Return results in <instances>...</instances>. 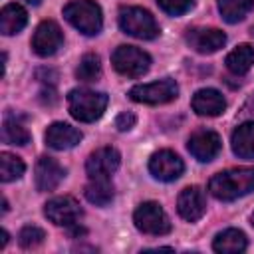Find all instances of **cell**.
<instances>
[{
    "label": "cell",
    "instance_id": "cell-1",
    "mask_svg": "<svg viewBox=\"0 0 254 254\" xmlns=\"http://www.w3.org/2000/svg\"><path fill=\"white\" fill-rule=\"evenodd\" d=\"M208 190L218 200H236L254 190V167H238L216 173L208 181Z\"/></svg>",
    "mask_w": 254,
    "mask_h": 254
},
{
    "label": "cell",
    "instance_id": "cell-2",
    "mask_svg": "<svg viewBox=\"0 0 254 254\" xmlns=\"http://www.w3.org/2000/svg\"><path fill=\"white\" fill-rule=\"evenodd\" d=\"M64 18L81 34L95 36L101 32L103 16L95 0H71L64 6Z\"/></svg>",
    "mask_w": 254,
    "mask_h": 254
},
{
    "label": "cell",
    "instance_id": "cell-3",
    "mask_svg": "<svg viewBox=\"0 0 254 254\" xmlns=\"http://www.w3.org/2000/svg\"><path fill=\"white\" fill-rule=\"evenodd\" d=\"M67 107L73 119L81 123H91L99 119L107 107V95L93 89H71L67 95Z\"/></svg>",
    "mask_w": 254,
    "mask_h": 254
},
{
    "label": "cell",
    "instance_id": "cell-4",
    "mask_svg": "<svg viewBox=\"0 0 254 254\" xmlns=\"http://www.w3.org/2000/svg\"><path fill=\"white\" fill-rule=\"evenodd\" d=\"M119 28L139 40H153L159 36V26L149 10L139 6H125L119 10Z\"/></svg>",
    "mask_w": 254,
    "mask_h": 254
},
{
    "label": "cell",
    "instance_id": "cell-5",
    "mask_svg": "<svg viewBox=\"0 0 254 254\" xmlns=\"http://www.w3.org/2000/svg\"><path fill=\"white\" fill-rule=\"evenodd\" d=\"M111 64L117 73L125 77H141L151 67V58L137 46H119L111 54Z\"/></svg>",
    "mask_w": 254,
    "mask_h": 254
},
{
    "label": "cell",
    "instance_id": "cell-6",
    "mask_svg": "<svg viewBox=\"0 0 254 254\" xmlns=\"http://www.w3.org/2000/svg\"><path fill=\"white\" fill-rule=\"evenodd\" d=\"M133 222L143 234L163 236V234L171 232V220H169L167 212L163 210V206L159 202H153V200L141 202L137 206V210L133 214Z\"/></svg>",
    "mask_w": 254,
    "mask_h": 254
},
{
    "label": "cell",
    "instance_id": "cell-7",
    "mask_svg": "<svg viewBox=\"0 0 254 254\" xmlns=\"http://www.w3.org/2000/svg\"><path fill=\"white\" fill-rule=\"evenodd\" d=\"M179 95V85L175 79L165 77L153 83H139L129 89V97L137 103H147V105H163Z\"/></svg>",
    "mask_w": 254,
    "mask_h": 254
},
{
    "label": "cell",
    "instance_id": "cell-8",
    "mask_svg": "<svg viewBox=\"0 0 254 254\" xmlns=\"http://www.w3.org/2000/svg\"><path fill=\"white\" fill-rule=\"evenodd\" d=\"M44 214L56 226H75L83 216V208L73 196H54L44 204Z\"/></svg>",
    "mask_w": 254,
    "mask_h": 254
},
{
    "label": "cell",
    "instance_id": "cell-9",
    "mask_svg": "<svg viewBox=\"0 0 254 254\" xmlns=\"http://www.w3.org/2000/svg\"><path fill=\"white\" fill-rule=\"evenodd\" d=\"M64 44V34L62 28L54 20H44L38 24L34 36H32V50L40 58H50L54 56Z\"/></svg>",
    "mask_w": 254,
    "mask_h": 254
},
{
    "label": "cell",
    "instance_id": "cell-10",
    "mask_svg": "<svg viewBox=\"0 0 254 254\" xmlns=\"http://www.w3.org/2000/svg\"><path fill=\"white\" fill-rule=\"evenodd\" d=\"M185 171V163L183 159L169 151V149H163V151H157L151 155L149 159V173L157 179V181H163V183H171V181H177Z\"/></svg>",
    "mask_w": 254,
    "mask_h": 254
},
{
    "label": "cell",
    "instance_id": "cell-11",
    "mask_svg": "<svg viewBox=\"0 0 254 254\" xmlns=\"http://www.w3.org/2000/svg\"><path fill=\"white\" fill-rule=\"evenodd\" d=\"M121 163V155L115 147H101L93 151L85 161V173L89 179H109Z\"/></svg>",
    "mask_w": 254,
    "mask_h": 254
},
{
    "label": "cell",
    "instance_id": "cell-12",
    "mask_svg": "<svg viewBox=\"0 0 254 254\" xmlns=\"http://www.w3.org/2000/svg\"><path fill=\"white\" fill-rule=\"evenodd\" d=\"M189 153L200 161V163H208L212 161L218 153H220V147H222V141H220V135L210 131V129H198L194 131L190 137H189Z\"/></svg>",
    "mask_w": 254,
    "mask_h": 254
},
{
    "label": "cell",
    "instance_id": "cell-13",
    "mask_svg": "<svg viewBox=\"0 0 254 254\" xmlns=\"http://www.w3.org/2000/svg\"><path fill=\"white\" fill-rule=\"evenodd\" d=\"M187 44L198 54H214L226 44V34L218 28H192L187 32Z\"/></svg>",
    "mask_w": 254,
    "mask_h": 254
},
{
    "label": "cell",
    "instance_id": "cell-14",
    "mask_svg": "<svg viewBox=\"0 0 254 254\" xmlns=\"http://www.w3.org/2000/svg\"><path fill=\"white\" fill-rule=\"evenodd\" d=\"M65 177V169L52 157H40L34 169V183L40 192L54 190Z\"/></svg>",
    "mask_w": 254,
    "mask_h": 254
},
{
    "label": "cell",
    "instance_id": "cell-15",
    "mask_svg": "<svg viewBox=\"0 0 254 254\" xmlns=\"http://www.w3.org/2000/svg\"><path fill=\"white\" fill-rule=\"evenodd\" d=\"M177 210H179L181 218H185L189 222L202 218V214L206 212V196H204L202 189L200 187L183 189L177 198Z\"/></svg>",
    "mask_w": 254,
    "mask_h": 254
},
{
    "label": "cell",
    "instance_id": "cell-16",
    "mask_svg": "<svg viewBox=\"0 0 254 254\" xmlns=\"http://www.w3.org/2000/svg\"><path fill=\"white\" fill-rule=\"evenodd\" d=\"M46 145L56 149V151H65V149H71L75 147L79 141H81V131L71 127L69 123H62V121H56L52 123L48 129H46Z\"/></svg>",
    "mask_w": 254,
    "mask_h": 254
},
{
    "label": "cell",
    "instance_id": "cell-17",
    "mask_svg": "<svg viewBox=\"0 0 254 254\" xmlns=\"http://www.w3.org/2000/svg\"><path fill=\"white\" fill-rule=\"evenodd\" d=\"M190 105H192V111L200 117H216L226 109V99L222 97L220 91L212 87H204L192 95Z\"/></svg>",
    "mask_w": 254,
    "mask_h": 254
},
{
    "label": "cell",
    "instance_id": "cell-18",
    "mask_svg": "<svg viewBox=\"0 0 254 254\" xmlns=\"http://www.w3.org/2000/svg\"><path fill=\"white\" fill-rule=\"evenodd\" d=\"M230 145L236 157L254 159V121L240 123L230 137Z\"/></svg>",
    "mask_w": 254,
    "mask_h": 254
},
{
    "label": "cell",
    "instance_id": "cell-19",
    "mask_svg": "<svg viewBox=\"0 0 254 254\" xmlns=\"http://www.w3.org/2000/svg\"><path fill=\"white\" fill-rule=\"evenodd\" d=\"M246 246H248V242H246L244 232L236 230V228H226V230L218 232L212 240V248L218 254H238V252H244Z\"/></svg>",
    "mask_w": 254,
    "mask_h": 254
},
{
    "label": "cell",
    "instance_id": "cell-20",
    "mask_svg": "<svg viewBox=\"0 0 254 254\" xmlns=\"http://www.w3.org/2000/svg\"><path fill=\"white\" fill-rule=\"evenodd\" d=\"M28 22V12L20 4H6L0 12V32L4 36L18 34Z\"/></svg>",
    "mask_w": 254,
    "mask_h": 254
},
{
    "label": "cell",
    "instance_id": "cell-21",
    "mask_svg": "<svg viewBox=\"0 0 254 254\" xmlns=\"http://www.w3.org/2000/svg\"><path fill=\"white\" fill-rule=\"evenodd\" d=\"M226 67L230 73L234 75H244L246 71H250V67L254 65V48L250 44H240L236 46L228 56H226Z\"/></svg>",
    "mask_w": 254,
    "mask_h": 254
},
{
    "label": "cell",
    "instance_id": "cell-22",
    "mask_svg": "<svg viewBox=\"0 0 254 254\" xmlns=\"http://www.w3.org/2000/svg\"><path fill=\"white\" fill-rule=\"evenodd\" d=\"M83 192L85 198L95 206H107L113 200V185L109 179H91Z\"/></svg>",
    "mask_w": 254,
    "mask_h": 254
},
{
    "label": "cell",
    "instance_id": "cell-23",
    "mask_svg": "<svg viewBox=\"0 0 254 254\" xmlns=\"http://www.w3.org/2000/svg\"><path fill=\"white\" fill-rule=\"evenodd\" d=\"M254 8V0H218V12L224 22L236 24L246 18V14Z\"/></svg>",
    "mask_w": 254,
    "mask_h": 254
},
{
    "label": "cell",
    "instance_id": "cell-24",
    "mask_svg": "<svg viewBox=\"0 0 254 254\" xmlns=\"http://www.w3.org/2000/svg\"><path fill=\"white\" fill-rule=\"evenodd\" d=\"M2 141L8 145H20V147L28 145L30 143V131L20 121H16V117L6 115L4 123H2Z\"/></svg>",
    "mask_w": 254,
    "mask_h": 254
},
{
    "label": "cell",
    "instance_id": "cell-25",
    "mask_svg": "<svg viewBox=\"0 0 254 254\" xmlns=\"http://www.w3.org/2000/svg\"><path fill=\"white\" fill-rule=\"evenodd\" d=\"M26 171V165L20 157L12 153H2L0 155V181L2 183H12L18 181Z\"/></svg>",
    "mask_w": 254,
    "mask_h": 254
},
{
    "label": "cell",
    "instance_id": "cell-26",
    "mask_svg": "<svg viewBox=\"0 0 254 254\" xmlns=\"http://www.w3.org/2000/svg\"><path fill=\"white\" fill-rule=\"evenodd\" d=\"M101 75V60L97 54H85L77 67H75V77L79 81H95Z\"/></svg>",
    "mask_w": 254,
    "mask_h": 254
},
{
    "label": "cell",
    "instance_id": "cell-27",
    "mask_svg": "<svg viewBox=\"0 0 254 254\" xmlns=\"http://www.w3.org/2000/svg\"><path fill=\"white\" fill-rule=\"evenodd\" d=\"M44 238H46V232H44L40 226L30 224V226H24V228L20 230V234H18V244H20L22 248H36V246H40V244L44 242Z\"/></svg>",
    "mask_w": 254,
    "mask_h": 254
},
{
    "label": "cell",
    "instance_id": "cell-28",
    "mask_svg": "<svg viewBox=\"0 0 254 254\" xmlns=\"http://www.w3.org/2000/svg\"><path fill=\"white\" fill-rule=\"evenodd\" d=\"M157 4L169 16H181L194 6V0H157Z\"/></svg>",
    "mask_w": 254,
    "mask_h": 254
},
{
    "label": "cell",
    "instance_id": "cell-29",
    "mask_svg": "<svg viewBox=\"0 0 254 254\" xmlns=\"http://www.w3.org/2000/svg\"><path fill=\"white\" fill-rule=\"evenodd\" d=\"M135 115L131 113V111H123V113H119L117 115V119H115V127L119 129V131H129L133 125H135Z\"/></svg>",
    "mask_w": 254,
    "mask_h": 254
},
{
    "label": "cell",
    "instance_id": "cell-30",
    "mask_svg": "<svg viewBox=\"0 0 254 254\" xmlns=\"http://www.w3.org/2000/svg\"><path fill=\"white\" fill-rule=\"evenodd\" d=\"M6 244H8V232L2 230V232H0V248H4Z\"/></svg>",
    "mask_w": 254,
    "mask_h": 254
},
{
    "label": "cell",
    "instance_id": "cell-31",
    "mask_svg": "<svg viewBox=\"0 0 254 254\" xmlns=\"http://www.w3.org/2000/svg\"><path fill=\"white\" fill-rule=\"evenodd\" d=\"M2 210H4V212H6V210H8V200H6V198H4V200H2Z\"/></svg>",
    "mask_w": 254,
    "mask_h": 254
},
{
    "label": "cell",
    "instance_id": "cell-32",
    "mask_svg": "<svg viewBox=\"0 0 254 254\" xmlns=\"http://www.w3.org/2000/svg\"><path fill=\"white\" fill-rule=\"evenodd\" d=\"M26 2H28V4H34V6H36V4H40L42 0H26Z\"/></svg>",
    "mask_w": 254,
    "mask_h": 254
},
{
    "label": "cell",
    "instance_id": "cell-33",
    "mask_svg": "<svg viewBox=\"0 0 254 254\" xmlns=\"http://www.w3.org/2000/svg\"><path fill=\"white\" fill-rule=\"evenodd\" d=\"M250 220H252V226H254V212H252V216H250Z\"/></svg>",
    "mask_w": 254,
    "mask_h": 254
}]
</instances>
